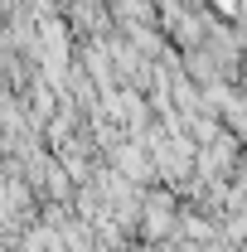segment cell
<instances>
[{
    "label": "cell",
    "instance_id": "cell-1",
    "mask_svg": "<svg viewBox=\"0 0 247 252\" xmlns=\"http://www.w3.org/2000/svg\"><path fill=\"white\" fill-rule=\"evenodd\" d=\"M214 5H228V15H233V5H238V0H214Z\"/></svg>",
    "mask_w": 247,
    "mask_h": 252
}]
</instances>
